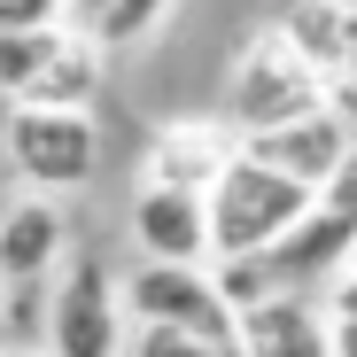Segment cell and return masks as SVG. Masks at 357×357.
<instances>
[{
	"mask_svg": "<svg viewBox=\"0 0 357 357\" xmlns=\"http://www.w3.org/2000/svg\"><path fill=\"white\" fill-rule=\"evenodd\" d=\"M280 31H287V47L319 70L326 109L357 132V16L334 8V0H295V8L280 16Z\"/></svg>",
	"mask_w": 357,
	"mask_h": 357,
	"instance_id": "7",
	"label": "cell"
},
{
	"mask_svg": "<svg viewBox=\"0 0 357 357\" xmlns=\"http://www.w3.org/2000/svg\"><path fill=\"white\" fill-rule=\"evenodd\" d=\"M342 272H357V233H349V264H342Z\"/></svg>",
	"mask_w": 357,
	"mask_h": 357,
	"instance_id": "23",
	"label": "cell"
},
{
	"mask_svg": "<svg viewBox=\"0 0 357 357\" xmlns=\"http://www.w3.org/2000/svg\"><path fill=\"white\" fill-rule=\"evenodd\" d=\"M63 280L47 287V357H116L125 349V311H116V280L101 257H63Z\"/></svg>",
	"mask_w": 357,
	"mask_h": 357,
	"instance_id": "6",
	"label": "cell"
},
{
	"mask_svg": "<svg viewBox=\"0 0 357 357\" xmlns=\"http://www.w3.org/2000/svg\"><path fill=\"white\" fill-rule=\"evenodd\" d=\"M326 349L334 357H357V319H326Z\"/></svg>",
	"mask_w": 357,
	"mask_h": 357,
	"instance_id": "21",
	"label": "cell"
},
{
	"mask_svg": "<svg viewBox=\"0 0 357 357\" xmlns=\"http://www.w3.org/2000/svg\"><path fill=\"white\" fill-rule=\"evenodd\" d=\"M101 8H109V0H63V24H78V31H86Z\"/></svg>",
	"mask_w": 357,
	"mask_h": 357,
	"instance_id": "22",
	"label": "cell"
},
{
	"mask_svg": "<svg viewBox=\"0 0 357 357\" xmlns=\"http://www.w3.org/2000/svg\"><path fill=\"white\" fill-rule=\"evenodd\" d=\"M326 319H357V272H334L326 280Z\"/></svg>",
	"mask_w": 357,
	"mask_h": 357,
	"instance_id": "20",
	"label": "cell"
},
{
	"mask_svg": "<svg viewBox=\"0 0 357 357\" xmlns=\"http://www.w3.org/2000/svg\"><path fill=\"white\" fill-rule=\"evenodd\" d=\"M202 272H210V287L225 295V311H249V303H264V295H280V280H272L264 257H210Z\"/></svg>",
	"mask_w": 357,
	"mask_h": 357,
	"instance_id": "15",
	"label": "cell"
},
{
	"mask_svg": "<svg viewBox=\"0 0 357 357\" xmlns=\"http://www.w3.org/2000/svg\"><path fill=\"white\" fill-rule=\"evenodd\" d=\"M132 357H241L233 342H195V334H171V326H132Z\"/></svg>",
	"mask_w": 357,
	"mask_h": 357,
	"instance_id": "17",
	"label": "cell"
},
{
	"mask_svg": "<svg viewBox=\"0 0 357 357\" xmlns=\"http://www.w3.org/2000/svg\"><path fill=\"white\" fill-rule=\"evenodd\" d=\"M132 241H140L148 264H210L202 195H187V187H140L132 195Z\"/></svg>",
	"mask_w": 357,
	"mask_h": 357,
	"instance_id": "13",
	"label": "cell"
},
{
	"mask_svg": "<svg viewBox=\"0 0 357 357\" xmlns=\"http://www.w3.org/2000/svg\"><path fill=\"white\" fill-rule=\"evenodd\" d=\"M311 109H326L319 70L287 47L280 24L257 31L241 54H233V78H225V125H233V140L272 132V125H287V116H311Z\"/></svg>",
	"mask_w": 357,
	"mask_h": 357,
	"instance_id": "3",
	"label": "cell"
},
{
	"mask_svg": "<svg viewBox=\"0 0 357 357\" xmlns=\"http://www.w3.org/2000/svg\"><path fill=\"white\" fill-rule=\"evenodd\" d=\"M233 125L225 116H178V125H163L155 140H148V155H140V187H187V195H202L210 178L233 163Z\"/></svg>",
	"mask_w": 357,
	"mask_h": 357,
	"instance_id": "8",
	"label": "cell"
},
{
	"mask_svg": "<svg viewBox=\"0 0 357 357\" xmlns=\"http://www.w3.org/2000/svg\"><path fill=\"white\" fill-rule=\"evenodd\" d=\"M311 210V187L264 171L257 155L233 148V163L202 187V233H210V257H264L280 233Z\"/></svg>",
	"mask_w": 357,
	"mask_h": 357,
	"instance_id": "1",
	"label": "cell"
},
{
	"mask_svg": "<svg viewBox=\"0 0 357 357\" xmlns=\"http://www.w3.org/2000/svg\"><path fill=\"white\" fill-rule=\"evenodd\" d=\"M116 311L132 326H171V334H195V342H233V311L225 295L210 287L202 264H132L116 280Z\"/></svg>",
	"mask_w": 357,
	"mask_h": 357,
	"instance_id": "5",
	"label": "cell"
},
{
	"mask_svg": "<svg viewBox=\"0 0 357 357\" xmlns=\"http://www.w3.org/2000/svg\"><path fill=\"white\" fill-rule=\"evenodd\" d=\"M349 233H357L349 218H334V210L311 202V210L264 249V264H272V280H280L287 295H311V287H326V280L349 264Z\"/></svg>",
	"mask_w": 357,
	"mask_h": 357,
	"instance_id": "10",
	"label": "cell"
},
{
	"mask_svg": "<svg viewBox=\"0 0 357 357\" xmlns=\"http://www.w3.org/2000/svg\"><path fill=\"white\" fill-rule=\"evenodd\" d=\"M39 342H47V280H16L8 287V319H0V349H39Z\"/></svg>",
	"mask_w": 357,
	"mask_h": 357,
	"instance_id": "16",
	"label": "cell"
},
{
	"mask_svg": "<svg viewBox=\"0 0 357 357\" xmlns=\"http://www.w3.org/2000/svg\"><path fill=\"white\" fill-rule=\"evenodd\" d=\"M163 16H171V0H109V8L86 24V39H93L101 54H109V47H140Z\"/></svg>",
	"mask_w": 357,
	"mask_h": 357,
	"instance_id": "14",
	"label": "cell"
},
{
	"mask_svg": "<svg viewBox=\"0 0 357 357\" xmlns=\"http://www.w3.org/2000/svg\"><path fill=\"white\" fill-rule=\"evenodd\" d=\"M8 171L24 178L31 195H78L86 178L101 171V132L93 109H8Z\"/></svg>",
	"mask_w": 357,
	"mask_h": 357,
	"instance_id": "4",
	"label": "cell"
},
{
	"mask_svg": "<svg viewBox=\"0 0 357 357\" xmlns=\"http://www.w3.org/2000/svg\"><path fill=\"white\" fill-rule=\"evenodd\" d=\"M334 8H349V16H357V0H334Z\"/></svg>",
	"mask_w": 357,
	"mask_h": 357,
	"instance_id": "25",
	"label": "cell"
},
{
	"mask_svg": "<svg viewBox=\"0 0 357 357\" xmlns=\"http://www.w3.org/2000/svg\"><path fill=\"white\" fill-rule=\"evenodd\" d=\"M357 148V132L342 125L334 109H311V116H287V125H272V132H249L241 140V155H257L264 171H280V178H295V187H319V178L342 163Z\"/></svg>",
	"mask_w": 357,
	"mask_h": 357,
	"instance_id": "9",
	"label": "cell"
},
{
	"mask_svg": "<svg viewBox=\"0 0 357 357\" xmlns=\"http://www.w3.org/2000/svg\"><path fill=\"white\" fill-rule=\"evenodd\" d=\"M233 349L241 357H334L326 349V311L311 295H264V303L233 311Z\"/></svg>",
	"mask_w": 357,
	"mask_h": 357,
	"instance_id": "11",
	"label": "cell"
},
{
	"mask_svg": "<svg viewBox=\"0 0 357 357\" xmlns=\"http://www.w3.org/2000/svg\"><path fill=\"white\" fill-rule=\"evenodd\" d=\"M311 202H319V210H334V218H349V225H357V148H349V155H342V163H334V171H326V178H319V187H311Z\"/></svg>",
	"mask_w": 357,
	"mask_h": 357,
	"instance_id": "18",
	"label": "cell"
},
{
	"mask_svg": "<svg viewBox=\"0 0 357 357\" xmlns=\"http://www.w3.org/2000/svg\"><path fill=\"white\" fill-rule=\"evenodd\" d=\"M24 24H63V0H0V31H24Z\"/></svg>",
	"mask_w": 357,
	"mask_h": 357,
	"instance_id": "19",
	"label": "cell"
},
{
	"mask_svg": "<svg viewBox=\"0 0 357 357\" xmlns=\"http://www.w3.org/2000/svg\"><path fill=\"white\" fill-rule=\"evenodd\" d=\"M70 257V218L54 195H24L8 202V218H0V287L16 280H54V264Z\"/></svg>",
	"mask_w": 357,
	"mask_h": 357,
	"instance_id": "12",
	"label": "cell"
},
{
	"mask_svg": "<svg viewBox=\"0 0 357 357\" xmlns=\"http://www.w3.org/2000/svg\"><path fill=\"white\" fill-rule=\"evenodd\" d=\"M0 93L24 109H93L101 47L78 24H24L0 31Z\"/></svg>",
	"mask_w": 357,
	"mask_h": 357,
	"instance_id": "2",
	"label": "cell"
},
{
	"mask_svg": "<svg viewBox=\"0 0 357 357\" xmlns=\"http://www.w3.org/2000/svg\"><path fill=\"white\" fill-rule=\"evenodd\" d=\"M0 357H39V349H0Z\"/></svg>",
	"mask_w": 357,
	"mask_h": 357,
	"instance_id": "24",
	"label": "cell"
}]
</instances>
